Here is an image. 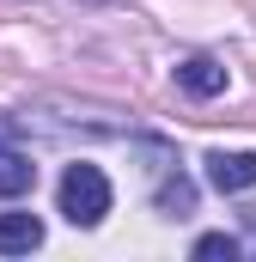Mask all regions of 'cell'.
<instances>
[{
	"label": "cell",
	"mask_w": 256,
	"mask_h": 262,
	"mask_svg": "<svg viewBox=\"0 0 256 262\" xmlns=\"http://www.w3.org/2000/svg\"><path fill=\"white\" fill-rule=\"evenodd\" d=\"M61 213L73 226H98L110 213V177L98 165H67L61 171Z\"/></svg>",
	"instance_id": "cell-1"
},
{
	"label": "cell",
	"mask_w": 256,
	"mask_h": 262,
	"mask_svg": "<svg viewBox=\"0 0 256 262\" xmlns=\"http://www.w3.org/2000/svg\"><path fill=\"white\" fill-rule=\"evenodd\" d=\"M207 183L220 195L256 189V152H207Z\"/></svg>",
	"instance_id": "cell-2"
},
{
	"label": "cell",
	"mask_w": 256,
	"mask_h": 262,
	"mask_svg": "<svg viewBox=\"0 0 256 262\" xmlns=\"http://www.w3.org/2000/svg\"><path fill=\"white\" fill-rule=\"evenodd\" d=\"M177 85L189 98H220L226 92V67L214 61V55H189V61H177Z\"/></svg>",
	"instance_id": "cell-3"
},
{
	"label": "cell",
	"mask_w": 256,
	"mask_h": 262,
	"mask_svg": "<svg viewBox=\"0 0 256 262\" xmlns=\"http://www.w3.org/2000/svg\"><path fill=\"white\" fill-rule=\"evenodd\" d=\"M43 244V220L37 213H0V256H25Z\"/></svg>",
	"instance_id": "cell-4"
},
{
	"label": "cell",
	"mask_w": 256,
	"mask_h": 262,
	"mask_svg": "<svg viewBox=\"0 0 256 262\" xmlns=\"http://www.w3.org/2000/svg\"><path fill=\"white\" fill-rule=\"evenodd\" d=\"M37 183V165H31V152H18V146H0V195H25Z\"/></svg>",
	"instance_id": "cell-5"
},
{
	"label": "cell",
	"mask_w": 256,
	"mask_h": 262,
	"mask_svg": "<svg viewBox=\"0 0 256 262\" xmlns=\"http://www.w3.org/2000/svg\"><path fill=\"white\" fill-rule=\"evenodd\" d=\"M189 207H195V183L189 177H171V183L159 189V213H165V220H183Z\"/></svg>",
	"instance_id": "cell-6"
},
{
	"label": "cell",
	"mask_w": 256,
	"mask_h": 262,
	"mask_svg": "<svg viewBox=\"0 0 256 262\" xmlns=\"http://www.w3.org/2000/svg\"><path fill=\"white\" fill-rule=\"evenodd\" d=\"M195 256H238V238H232V232H207V238H195Z\"/></svg>",
	"instance_id": "cell-7"
}]
</instances>
